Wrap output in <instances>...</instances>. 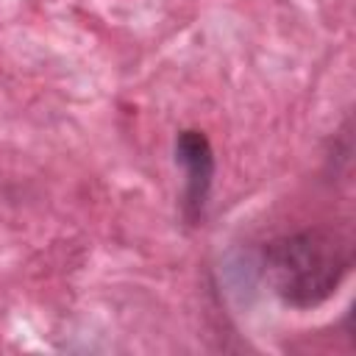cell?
Listing matches in <instances>:
<instances>
[{
    "instance_id": "cell-2",
    "label": "cell",
    "mask_w": 356,
    "mask_h": 356,
    "mask_svg": "<svg viewBox=\"0 0 356 356\" xmlns=\"http://www.w3.org/2000/svg\"><path fill=\"white\" fill-rule=\"evenodd\" d=\"M175 164L184 170V217L195 225L203 217L214 181V150L209 136L203 131L184 128L175 136Z\"/></svg>"
},
{
    "instance_id": "cell-1",
    "label": "cell",
    "mask_w": 356,
    "mask_h": 356,
    "mask_svg": "<svg viewBox=\"0 0 356 356\" xmlns=\"http://www.w3.org/2000/svg\"><path fill=\"white\" fill-rule=\"evenodd\" d=\"M350 239L328 225L278 236L264 248V278L292 309H314L325 303L350 273Z\"/></svg>"
}]
</instances>
